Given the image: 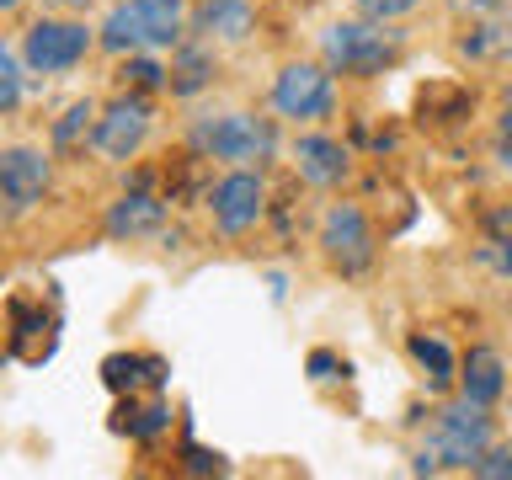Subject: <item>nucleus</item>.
<instances>
[{
  "label": "nucleus",
  "instance_id": "13",
  "mask_svg": "<svg viewBox=\"0 0 512 480\" xmlns=\"http://www.w3.org/2000/svg\"><path fill=\"white\" fill-rule=\"evenodd\" d=\"M464 400H475V406H496L507 390V374H502V352H491V347H470V358H464Z\"/></svg>",
  "mask_w": 512,
  "mask_h": 480
},
{
  "label": "nucleus",
  "instance_id": "15",
  "mask_svg": "<svg viewBox=\"0 0 512 480\" xmlns=\"http://www.w3.org/2000/svg\"><path fill=\"white\" fill-rule=\"evenodd\" d=\"M464 54L470 59H480V64H502V59H512V11H486L480 16V27L475 32H464Z\"/></svg>",
  "mask_w": 512,
  "mask_h": 480
},
{
  "label": "nucleus",
  "instance_id": "7",
  "mask_svg": "<svg viewBox=\"0 0 512 480\" xmlns=\"http://www.w3.org/2000/svg\"><path fill=\"white\" fill-rule=\"evenodd\" d=\"M272 107L283 118H326L336 107V80L326 64H283L272 80Z\"/></svg>",
  "mask_w": 512,
  "mask_h": 480
},
{
  "label": "nucleus",
  "instance_id": "3",
  "mask_svg": "<svg viewBox=\"0 0 512 480\" xmlns=\"http://www.w3.org/2000/svg\"><path fill=\"white\" fill-rule=\"evenodd\" d=\"M320 48H326L331 75H379L384 64L400 59V43L390 32H379L374 22H336Z\"/></svg>",
  "mask_w": 512,
  "mask_h": 480
},
{
  "label": "nucleus",
  "instance_id": "1",
  "mask_svg": "<svg viewBox=\"0 0 512 480\" xmlns=\"http://www.w3.org/2000/svg\"><path fill=\"white\" fill-rule=\"evenodd\" d=\"M491 448V416L475 400H454L438 411L422 454H416V475H438V470H470V464Z\"/></svg>",
  "mask_w": 512,
  "mask_h": 480
},
{
  "label": "nucleus",
  "instance_id": "12",
  "mask_svg": "<svg viewBox=\"0 0 512 480\" xmlns=\"http://www.w3.org/2000/svg\"><path fill=\"white\" fill-rule=\"evenodd\" d=\"M160 219H166V203H160L155 192H123V198L107 208V230L118 240L150 235V230H160Z\"/></svg>",
  "mask_w": 512,
  "mask_h": 480
},
{
  "label": "nucleus",
  "instance_id": "10",
  "mask_svg": "<svg viewBox=\"0 0 512 480\" xmlns=\"http://www.w3.org/2000/svg\"><path fill=\"white\" fill-rule=\"evenodd\" d=\"M256 219H262V176L230 171L214 187V224L224 235H240V230H251Z\"/></svg>",
  "mask_w": 512,
  "mask_h": 480
},
{
  "label": "nucleus",
  "instance_id": "22",
  "mask_svg": "<svg viewBox=\"0 0 512 480\" xmlns=\"http://www.w3.org/2000/svg\"><path fill=\"white\" fill-rule=\"evenodd\" d=\"M470 470L480 475V480H512V448H486Z\"/></svg>",
  "mask_w": 512,
  "mask_h": 480
},
{
  "label": "nucleus",
  "instance_id": "16",
  "mask_svg": "<svg viewBox=\"0 0 512 480\" xmlns=\"http://www.w3.org/2000/svg\"><path fill=\"white\" fill-rule=\"evenodd\" d=\"M480 262L496 267V272H512V208L486 214V246H480Z\"/></svg>",
  "mask_w": 512,
  "mask_h": 480
},
{
  "label": "nucleus",
  "instance_id": "18",
  "mask_svg": "<svg viewBox=\"0 0 512 480\" xmlns=\"http://www.w3.org/2000/svg\"><path fill=\"white\" fill-rule=\"evenodd\" d=\"M208 75H214V64H208V54H198V48H187V54H176V64L166 70V86L192 96L198 86H208Z\"/></svg>",
  "mask_w": 512,
  "mask_h": 480
},
{
  "label": "nucleus",
  "instance_id": "5",
  "mask_svg": "<svg viewBox=\"0 0 512 480\" xmlns=\"http://www.w3.org/2000/svg\"><path fill=\"white\" fill-rule=\"evenodd\" d=\"M48 155L32 150V144H16V150H0V224L22 219L27 208L43 203L48 192Z\"/></svg>",
  "mask_w": 512,
  "mask_h": 480
},
{
  "label": "nucleus",
  "instance_id": "25",
  "mask_svg": "<svg viewBox=\"0 0 512 480\" xmlns=\"http://www.w3.org/2000/svg\"><path fill=\"white\" fill-rule=\"evenodd\" d=\"M454 11H464V16H486V11H496L502 0H448Z\"/></svg>",
  "mask_w": 512,
  "mask_h": 480
},
{
  "label": "nucleus",
  "instance_id": "2",
  "mask_svg": "<svg viewBox=\"0 0 512 480\" xmlns=\"http://www.w3.org/2000/svg\"><path fill=\"white\" fill-rule=\"evenodd\" d=\"M187 0H118L102 22L107 54H144V48H171L182 38Z\"/></svg>",
  "mask_w": 512,
  "mask_h": 480
},
{
  "label": "nucleus",
  "instance_id": "17",
  "mask_svg": "<svg viewBox=\"0 0 512 480\" xmlns=\"http://www.w3.org/2000/svg\"><path fill=\"white\" fill-rule=\"evenodd\" d=\"M411 358L427 368V384H438V390L454 379V352H448L443 336H411Z\"/></svg>",
  "mask_w": 512,
  "mask_h": 480
},
{
  "label": "nucleus",
  "instance_id": "4",
  "mask_svg": "<svg viewBox=\"0 0 512 480\" xmlns=\"http://www.w3.org/2000/svg\"><path fill=\"white\" fill-rule=\"evenodd\" d=\"M192 144L214 160H267L278 134L267 118H251V112H219V118H203L192 128Z\"/></svg>",
  "mask_w": 512,
  "mask_h": 480
},
{
  "label": "nucleus",
  "instance_id": "8",
  "mask_svg": "<svg viewBox=\"0 0 512 480\" xmlns=\"http://www.w3.org/2000/svg\"><path fill=\"white\" fill-rule=\"evenodd\" d=\"M86 48H91L86 22H32L22 54L38 75H64V70H75V64L86 59Z\"/></svg>",
  "mask_w": 512,
  "mask_h": 480
},
{
  "label": "nucleus",
  "instance_id": "20",
  "mask_svg": "<svg viewBox=\"0 0 512 480\" xmlns=\"http://www.w3.org/2000/svg\"><path fill=\"white\" fill-rule=\"evenodd\" d=\"M22 102V64H16V54L6 43H0V118Z\"/></svg>",
  "mask_w": 512,
  "mask_h": 480
},
{
  "label": "nucleus",
  "instance_id": "14",
  "mask_svg": "<svg viewBox=\"0 0 512 480\" xmlns=\"http://www.w3.org/2000/svg\"><path fill=\"white\" fill-rule=\"evenodd\" d=\"M251 27H256L251 0H203V6H198V32H203V38L240 43V38H251Z\"/></svg>",
  "mask_w": 512,
  "mask_h": 480
},
{
  "label": "nucleus",
  "instance_id": "23",
  "mask_svg": "<svg viewBox=\"0 0 512 480\" xmlns=\"http://www.w3.org/2000/svg\"><path fill=\"white\" fill-rule=\"evenodd\" d=\"M123 75H134V86H139V91H155V86H166V70H160V64H150V59H134Z\"/></svg>",
  "mask_w": 512,
  "mask_h": 480
},
{
  "label": "nucleus",
  "instance_id": "19",
  "mask_svg": "<svg viewBox=\"0 0 512 480\" xmlns=\"http://www.w3.org/2000/svg\"><path fill=\"white\" fill-rule=\"evenodd\" d=\"M91 134H96V107H91V102H75V107L54 123V144H59V150H75V144L91 139Z\"/></svg>",
  "mask_w": 512,
  "mask_h": 480
},
{
  "label": "nucleus",
  "instance_id": "11",
  "mask_svg": "<svg viewBox=\"0 0 512 480\" xmlns=\"http://www.w3.org/2000/svg\"><path fill=\"white\" fill-rule=\"evenodd\" d=\"M294 166H299V176L310 187H336L347 176V150L336 139H326V134H304L294 144Z\"/></svg>",
  "mask_w": 512,
  "mask_h": 480
},
{
  "label": "nucleus",
  "instance_id": "6",
  "mask_svg": "<svg viewBox=\"0 0 512 480\" xmlns=\"http://www.w3.org/2000/svg\"><path fill=\"white\" fill-rule=\"evenodd\" d=\"M320 251H326V262L336 272H347V278L374 267V230H368L358 203H336L326 214V224H320Z\"/></svg>",
  "mask_w": 512,
  "mask_h": 480
},
{
  "label": "nucleus",
  "instance_id": "26",
  "mask_svg": "<svg viewBox=\"0 0 512 480\" xmlns=\"http://www.w3.org/2000/svg\"><path fill=\"white\" fill-rule=\"evenodd\" d=\"M16 6H27V0H0V11H16Z\"/></svg>",
  "mask_w": 512,
  "mask_h": 480
},
{
  "label": "nucleus",
  "instance_id": "21",
  "mask_svg": "<svg viewBox=\"0 0 512 480\" xmlns=\"http://www.w3.org/2000/svg\"><path fill=\"white\" fill-rule=\"evenodd\" d=\"M422 0H358V16L363 22H395V16H411Z\"/></svg>",
  "mask_w": 512,
  "mask_h": 480
},
{
  "label": "nucleus",
  "instance_id": "24",
  "mask_svg": "<svg viewBox=\"0 0 512 480\" xmlns=\"http://www.w3.org/2000/svg\"><path fill=\"white\" fill-rule=\"evenodd\" d=\"M496 160L512 171V96H507V107H502V134H496Z\"/></svg>",
  "mask_w": 512,
  "mask_h": 480
},
{
  "label": "nucleus",
  "instance_id": "9",
  "mask_svg": "<svg viewBox=\"0 0 512 480\" xmlns=\"http://www.w3.org/2000/svg\"><path fill=\"white\" fill-rule=\"evenodd\" d=\"M144 134H150V102L144 96H123V102H112L102 118H96V150L112 155V160H128L144 144Z\"/></svg>",
  "mask_w": 512,
  "mask_h": 480
}]
</instances>
